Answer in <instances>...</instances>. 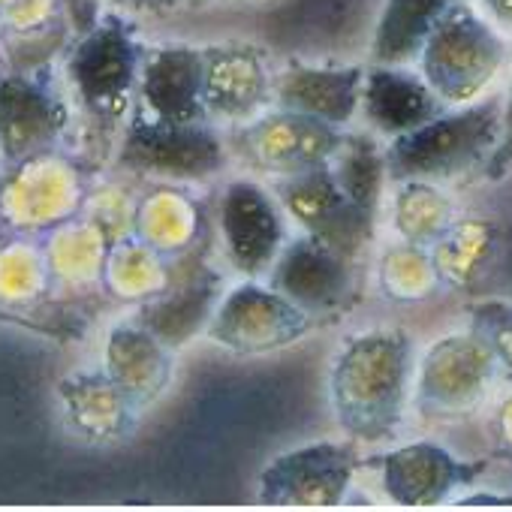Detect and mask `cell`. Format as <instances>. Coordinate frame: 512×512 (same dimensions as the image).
I'll list each match as a JSON object with an SVG mask.
<instances>
[{"mask_svg":"<svg viewBox=\"0 0 512 512\" xmlns=\"http://www.w3.org/2000/svg\"><path fill=\"white\" fill-rule=\"evenodd\" d=\"M476 335L494 347L512 365V305L506 302H479L470 308Z\"/></svg>","mask_w":512,"mask_h":512,"instance_id":"obj_16","label":"cell"},{"mask_svg":"<svg viewBox=\"0 0 512 512\" xmlns=\"http://www.w3.org/2000/svg\"><path fill=\"white\" fill-rule=\"evenodd\" d=\"M220 232L229 263L256 278L275 266L287 247V226L275 199L256 181H232L220 202Z\"/></svg>","mask_w":512,"mask_h":512,"instance_id":"obj_5","label":"cell"},{"mask_svg":"<svg viewBox=\"0 0 512 512\" xmlns=\"http://www.w3.org/2000/svg\"><path fill=\"white\" fill-rule=\"evenodd\" d=\"M365 67H308L293 64L275 82L278 106L332 127L347 124L362 109Z\"/></svg>","mask_w":512,"mask_h":512,"instance_id":"obj_9","label":"cell"},{"mask_svg":"<svg viewBox=\"0 0 512 512\" xmlns=\"http://www.w3.org/2000/svg\"><path fill=\"white\" fill-rule=\"evenodd\" d=\"M452 4L455 0H383L371 43V61L392 67L419 61L431 28Z\"/></svg>","mask_w":512,"mask_h":512,"instance_id":"obj_14","label":"cell"},{"mask_svg":"<svg viewBox=\"0 0 512 512\" xmlns=\"http://www.w3.org/2000/svg\"><path fill=\"white\" fill-rule=\"evenodd\" d=\"M269 97V79L253 49H205V109L226 121H244Z\"/></svg>","mask_w":512,"mask_h":512,"instance_id":"obj_12","label":"cell"},{"mask_svg":"<svg viewBox=\"0 0 512 512\" xmlns=\"http://www.w3.org/2000/svg\"><path fill=\"white\" fill-rule=\"evenodd\" d=\"M70 73L88 106L100 112L118 109L136 79V46L127 28L109 22L88 34L70 61Z\"/></svg>","mask_w":512,"mask_h":512,"instance_id":"obj_10","label":"cell"},{"mask_svg":"<svg viewBox=\"0 0 512 512\" xmlns=\"http://www.w3.org/2000/svg\"><path fill=\"white\" fill-rule=\"evenodd\" d=\"M284 208L305 226L308 235L326 241L344 256H353L371 241L374 214L359 208L335 181L329 163L284 175L275 184Z\"/></svg>","mask_w":512,"mask_h":512,"instance_id":"obj_3","label":"cell"},{"mask_svg":"<svg viewBox=\"0 0 512 512\" xmlns=\"http://www.w3.org/2000/svg\"><path fill=\"white\" fill-rule=\"evenodd\" d=\"M272 290L308 311H332L353 290L350 256L314 235L290 241L272 266Z\"/></svg>","mask_w":512,"mask_h":512,"instance_id":"obj_6","label":"cell"},{"mask_svg":"<svg viewBox=\"0 0 512 512\" xmlns=\"http://www.w3.org/2000/svg\"><path fill=\"white\" fill-rule=\"evenodd\" d=\"M362 112L377 133L395 139L446 112V103L434 94L422 73L392 64H371L365 70Z\"/></svg>","mask_w":512,"mask_h":512,"instance_id":"obj_8","label":"cell"},{"mask_svg":"<svg viewBox=\"0 0 512 512\" xmlns=\"http://www.w3.org/2000/svg\"><path fill=\"white\" fill-rule=\"evenodd\" d=\"M58 133L55 103L31 82H0V148L7 157H25L46 148Z\"/></svg>","mask_w":512,"mask_h":512,"instance_id":"obj_13","label":"cell"},{"mask_svg":"<svg viewBox=\"0 0 512 512\" xmlns=\"http://www.w3.org/2000/svg\"><path fill=\"white\" fill-rule=\"evenodd\" d=\"M506 58V34L476 4L455 0L431 28L419 52V70L446 106H464L479 100Z\"/></svg>","mask_w":512,"mask_h":512,"instance_id":"obj_2","label":"cell"},{"mask_svg":"<svg viewBox=\"0 0 512 512\" xmlns=\"http://www.w3.org/2000/svg\"><path fill=\"white\" fill-rule=\"evenodd\" d=\"M142 97L154 118L205 121V52L190 46L154 52L142 70Z\"/></svg>","mask_w":512,"mask_h":512,"instance_id":"obj_11","label":"cell"},{"mask_svg":"<svg viewBox=\"0 0 512 512\" xmlns=\"http://www.w3.org/2000/svg\"><path fill=\"white\" fill-rule=\"evenodd\" d=\"M476 7H479L503 34H512V0H476Z\"/></svg>","mask_w":512,"mask_h":512,"instance_id":"obj_18","label":"cell"},{"mask_svg":"<svg viewBox=\"0 0 512 512\" xmlns=\"http://www.w3.org/2000/svg\"><path fill=\"white\" fill-rule=\"evenodd\" d=\"M509 172H512V82H509V94L503 100V133H500V142L485 166V178L500 181Z\"/></svg>","mask_w":512,"mask_h":512,"instance_id":"obj_17","label":"cell"},{"mask_svg":"<svg viewBox=\"0 0 512 512\" xmlns=\"http://www.w3.org/2000/svg\"><path fill=\"white\" fill-rule=\"evenodd\" d=\"M121 163L163 178H208L223 166V142L205 121H136L127 130Z\"/></svg>","mask_w":512,"mask_h":512,"instance_id":"obj_4","label":"cell"},{"mask_svg":"<svg viewBox=\"0 0 512 512\" xmlns=\"http://www.w3.org/2000/svg\"><path fill=\"white\" fill-rule=\"evenodd\" d=\"M503 133V97L473 100L395 136L386 148L389 181L443 184L482 172Z\"/></svg>","mask_w":512,"mask_h":512,"instance_id":"obj_1","label":"cell"},{"mask_svg":"<svg viewBox=\"0 0 512 512\" xmlns=\"http://www.w3.org/2000/svg\"><path fill=\"white\" fill-rule=\"evenodd\" d=\"M341 139V127L287 109L241 130V148L263 169H272L278 175H293L329 163Z\"/></svg>","mask_w":512,"mask_h":512,"instance_id":"obj_7","label":"cell"},{"mask_svg":"<svg viewBox=\"0 0 512 512\" xmlns=\"http://www.w3.org/2000/svg\"><path fill=\"white\" fill-rule=\"evenodd\" d=\"M329 169L338 187L368 214H377L383 181L389 178L386 151L368 133H344L341 145L329 157Z\"/></svg>","mask_w":512,"mask_h":512,"instance_id":"obj_15","label":"cell"}]
</instances>
